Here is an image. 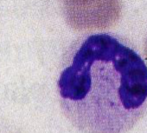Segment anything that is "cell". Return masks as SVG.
I'll return each mask as SVG.
<instances>
[{"instance_id":"obj_1","label":"cell","mask_w":147,"mask_h":133,"mask_svg":"<svg viewBox=\"0 0 147 133\" xmlns=\"http://www.w3.org/2000/svg\"><path fill=\"white\" fill-rule=\"evenodd\" d=\"M57 87L64 114L84 133H125L147 110V66L110 34L91 35L74 49Z\"/></svg>"},{"instance_id":"obj_2","label":"cell","mask_w":147,"mask_h":133,"mask_svg":"<svg viewBox=\"0 0 147 133\" xmlns=\"http://www.w3.org/2000/svg\"><path fill=\"white\" fill-rule=\"evenodd\" d=\"M67 24L76 31L114 26L121 15L120 0H61Z\"/></svg>"},{"instance_id":"obj_3","label":"cell","mask_w":147,"mask_h":133,"mask_svg":"<svg viewBox=\"0 0 147 133\" xmlns=\"http://www.w3.org/2000/svg\"><path fill=\"white\" fill-rule=\"evenodd\" d=\"M144 56H145V58H146V60H147V38H146V40H145V43H144Z\"/></svg>"}]
</instances>
